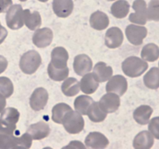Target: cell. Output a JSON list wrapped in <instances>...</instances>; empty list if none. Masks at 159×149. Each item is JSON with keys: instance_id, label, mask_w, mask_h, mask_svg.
<instances>
[{"instance_id": "obj_1", "label": "cell", "mask_w": 159, "mask_h": 149, "mask_svg": "<svg viewBox=\"0 0 159 149\" xmlns=\"http://www.w3.org/2000/svg\"><path fill=\"white\" fill-rule=\"evenodd\" d=\"M148 68V64L146 61L135 56L127 57L122 63L123 71L126 75L130 78L139 77L147 71Z\"/></svg>"}, {"instance_id": "obj_2", "label": "cell", "mask_w": 159, "mask_h": 149, "mask_svg": "<svg viewBox=\"0 0 159 149\" xmlns=\"http://www.w3.org/2000/svg\"><path fill=\"white\" fill-rule=\"evenodd\" d=\"M42 63L40 54L36 51H29L22 55L20 61V68L23 73L32 74L37 71Z\"/></svg>"}, {"instance_id": "obj_3", "label": "cell", "mask_w": 159, "mask_h": 149, "mask_svg": "<svg viewBox=\"0 0 159 149\" xmlns=\"http://www.w3.org/2000/svg\"><path fill=\"white\" fill-rule=\"evenodd\" d=\"M62 124L64 125L65 130L71 134H76L82 132L85 126V121L82 114L77 111L71 110L64 119Z\"/></svg>"}, {"instance_id": "obj_4", "label": "cell", "mask_w": 159, "mask_h": 149, "mask_svg": "<svg viewBox=\"0 0 159 149\" xmlns=\"http://www.w3.org/2000/svg\"><path fill=\"white\" fill-rule=\"evenodd\" d=\"M7 24L12 29H20L24 24L23 9L21 5H14L9 9L6 16Z\"/></svg>"}, {"instance_id": "obj_5", "label": "cell", "mask_w": 159, "mask_h": 149, "mask_svg": "<svg viewBox=\"0 0 159 149\" xmlns=\"http://www.w3.org/2000/svg\"><path fill=\"white\" fill-rule=\"evenodd\" d=\"M148 34L146 27L138 25H129L126 28V36L130 43L139 46L143 43V40Z\"/></svg>"}, {"instance_id": "obj_6", "label": "cell", "mask_w": 159, "mask_h": 149, "mask_svg": "<svg viewBox=\"0 0 159 149\" xmlns=\"http://www.w3.org/2000/svg\"><path fill=\"white\" fill-rule=\"evenodd\" d=\"M134 13H131L129 20L131 23L138 25H144L147 23V4L144 0H135L132 6Z\"/></svg>"}, {"instance_id": "obj_7", "label": "cell", "mask_w": 159, "mask_h": 149, "mask_svg": "<svg viewBox=\"0 0 159 149\" xmlns=\"http://www.w3.org/2000/svg\"><path fill=\"white\" fill-rule=\"evenodd\" d=\"M107 93H113L122 96L127 90V81L120 74L111 76L106 86Z\"/></svg>"}, {"instance_id": "obj_8", "label": "cell", "mask_w": 159, "mask_h": 149, "mask_svg": "<svg viewBox=\"0 0 159 149\" xmlns=\"http://www.w3.org/2000/svg\"><path fill=\"white\" fill-rule=\"evenodd\" d=\"M49 98L48 91L44 88H36L30 98V105L31 108L35 111H40L43 110L47 105Z\"/></svg>"}, {"instance_id": "obj_9", "label": "cell", "mask_w": 159, "mask_h": 149, "mask_svg": "<svg viewBox=\"0 0 159 149\" xmlns=\"http://www.w3.org/2000/svg\"><path fill=\"white\" fill-rule=\"evenodd\" d=\"M101 108L107 113H113L119 109L120 106V99L117 94L108 93L100 99L99 102Z\"/></svg>"}, {"instance_id": "obj_10", "label": "cell", "mask_w": 159, "mask_h": 149, "mask_svg": "<svg viewBox=\"0 0 159 149\" xmlns=\"http://www.w3.org/2000/svg\"><path fill=\"white\" fill-rule=\"evenodd\" d=\"M53 40V32L50 28L44 27L36 29L33 36V43L39 48L49 46Z\"/></svg>"}, {"instance_id": "obj_11", "label": "cell", "mask_w": 159, "mask_h": 149, "mask_svg": "<svg viewBox=\"0 0 159 149\" xmlns=\"http://www.w3.org/2000/svg\"><path fill=\"white\" fill-rule=\"evenodd\" d=\"M73 68L78 75L83 76L92 70L93 61L86 54H79L75 57Z\"/></svg>"}, {"instance_id": "obj_12", "label": "cell", "mask_w": 159, "mask_h": 149, "mask_svg": "<svg viewBox=\"0 0 159 149\" xmlns=\"http://www.w3.org/2000/svg\"><path fill=\"white\" fill-rule=\"evenodd\" d=\"M124 41V34L118 27H111L107 31L105 36V43L107 47L111 49L121 46Z\"/></svg>"}, {"instance_id": "obj_13", "label": "cell", "mask_w": 159, "mask_h": 149, "mask_svg": "<svg viewBox=\"0 0 159 149\" xmlns=\"http://www.w3.org/2000/svg\"><path fill=\"white\" fill-rule=\"evenodd\" d=\"M85 146L93 149H102L109 145V140L99 132H91L85 140Z\"/></svg>"}, {"instance_id": "obj_14", "label": "cell", "mask_w": 159, "mask_h": 149, "mask_svg": "<svg viewBox=\"0 0 159 149\" xmlns=\"http://www.w3.org/2000/svg\"><path fill=\"white\" fill-rule=\"evenodd\" d=\"M31 136L33 140H42L50 134L51 129L49 125L44 121H40L37 124H34L28 127L26 130Z\"/></svg>"}, {"instance_id": "obj_15", "label": "cell", "mask_w": 159, "mask_h": 149, "mask_svg": "<svg viewBox=\"0 0 159 149\" xmlns=\"http://www.w3.org/2000/svg\"><path fill=\"white\" fill-rule=\"evenodd\" d=\"M53 11L61 18L69 16L74 9L72 0H53Z\"/></svg>"}, {"instance_id": "obj_16", "label": "cell", "mask_w": 159, "mask_h": 149, "mask_svg": "<svg viewBox=\"0 0 159 149\" xmlns=\"http://www.w3.org/2000/svg\"><path fill=\"white\" fill-rule=\"evenodd\" d=\"M68 53L65 48L57 47L51 52V65L57 68H65L68 67Z\"/></svg>"}, {"instance_id": "obj_17", "label": "cell", "mask_w": 159, "mask_h": 149, "mask_svg": "<svg viewBox=\"0 0 159 149\" xmlns=\"http://www.w3.org/2000/svg\"><path fill=\"white\" fill-rule=\"evenodd\" d=\"M154 144V137L147 130L140 132L133 141V146L136 149H149Z\"/></svg>"}, {"instance_id": "obj_18", "label": "cell", "mask_w": 159, "mask_h": 149, "mask_svg": "<svg viewBox=\"0 0 159 149\" xmlns=\"http://www.w3.org/2000/svg\"><path fill=\"white\" fill-rule=\"evenodd\" d=\"M113 68L108 66L105 62H98L93 68V74L99 82L108 81L113 75Z\"/></svg>"}, {"instance_id": "obj_19", "label": "cell", "mask_w": 159, "mask_h": 149, "mask_svg": "<svg viewBox=\"0 0 159 149\" xmlns=\"http://www.w3.org/2000/svg\"><path fill=\"white\" fill-rule=\"evenodd\" d=\"M90 26L96 30H103L110 23V20L107 15L101 11L93 12L89 19Z\"/></svg>"}, {"instance_id": "obj_20", "label": "cell", "mask_w": 159, "mask_h": 149, "mask_svg": "<svg viewBox=\"0 0 159 149\" xmlns=\"http://www.w3.org/2000/svg\"><path fill=\"white\" fill-rule=\"evenodd\" d=\"M80 89L87 95L93 94L99 88V82L95 79L92 73H87L83 75L80 82Z\"/></svg>"}, {"instance_id": "obj_21", "label": "cell", "mask_w": 159, "mask_h": 149, "mask_svg": "<svg viewBox=\"0 0 159 149\" xmlns=\"http://www.w3.org/2000/svg\"><path fill=\"white\" fill-rule=\"evenodd\" d=\"M23 21L28 29L31 30H36L41 25V16L37 11L31 12L30 9H24Z\"/></svg>"}, {"instance_id": "obj_22", "label": "cell", "mask_w": 159, "mask_h": 149, "mask_svg": "<svg viewBox=\"0 0 159 149\" xmlns=\"http://www.w3.org/2000/svg\"><path fill=\"white\" fill-rule=\"evenodd\" d=\"M152 113H153V109L149 106H140L134 112V119L138 124L141 125H146L148 124Z\"/></svg>"}, {"instance_id": "obj_23", "label": "cell", "mask_w": 159, "mask_h": 149, "mask_svg": "<svg viewBox=\"0 0 159 149\" xmlns=\"http://www.w3.org/2000/svg\"><path fill=\"white\" fill-rule=\"evenodd\" d=\"M61 91L66 96H74L80 91V85L75 78H67L61 85Z\"/></svg>"}, {"instance_id": "obj_24", "label": "cell", "mask_w": 159, "mask_h": 149, "mask_svg": "<svg viewBox=\"0 0 159 149\" xmlns=\"http://www.w3.org/2000/svg\"><path fill=\"white\" fill-rule=\"evenodd\" d=\"M91 121L95 123L102 122L107 118V113H106L98 102H93V104L89 108L87 114Z\"/></svg>"}, {"instance_id": "obj_25", "label": "cell", "mask_w": 159, "mask_h": 149, "mask_svg": "<svg viewBox=\"0 0 159 149\" xmlns=\"http://www.w3.org/2000/svg\"><path fill=\"white\" fill-rule=\"evenodd\" d=\"M130 11V4L126 0H118L111 6L112 15L116 19H123L127 16Z\"/></svg>"}, {"instance_id": "obj_26", "label": "cell", "mask_w": 159, "mask_h": 149, "mask_svg": "<svg viewBox=\"0 0 159 149\" xmlns=\"http://www.w3.org/2000/svg\"><path fill=\"white\" fill-rule=\"evenodd\" d=\"M72 110L69 105L64 102L57 103L52 109V120L57 124H62L68 112Z\"/></svg>"}, {"instance_id": "obj_27", "label": "cell", "mask_w": 159, "mask_h": 149, "mask_svg": "<svg viewBox=\"0 0 159 149\" xmlns=\"http://www.w3.org/2000/svg\"><path fill=\"white\" fill-rule=\"evenodd\" d=\"M93 102H94V100L89 96L82 95V96H78L74 102L75 111H77L78 113L82 115H86L89 108L93 104Z\"/></svg>"}, {"instance_id": "obj_28", "label": "cell", "mask_w": 159, "mask_h": 149, "mask_svg": "<svg viewBox=\"0 0 159 149\" xmlns=\"http://www.w3.org/2000/svg\"><path fill=\"white\" fill-rule=\"evenodd\" d=\"M141 56L146 61H155L159 57V47L155 43H148L143 47Z\"/></svg>"}, {"instance_id": "obj_29", "label": "cell", "mask_w": 159, "mask_h": 149, "mask_svg": "<svg viewBox=\"0 0 159 149\" xmlns=\"http://www.w3.org/2000/svg\"><path fill=\"white\" fill-rule=\"evenodd\" d=\"M144 83L151 89L159 88V68L154 67L151 68L144 77Z\"/></svg>"}, {"instance_id": "obj_30", "label": "cell", "mask_w": 159, "mask_h": 149, "mask_svg": "<svg viewBox=\"0 0 159 149\" xmlns=\"http://www.w3.org/2000/svg\"><path fill=\"white\" fill-rule=\"evenodd\" d=\"M48 73L49 77L52 80L55 81V82H61L68 78V74H69V69L68 67L65 68H57L53 66L50 62L48 67Z\"/></svg>"}, {"instance_id": "obj_31", "label": "cell", "mask_w": 159, "mask_h": 149, "mask_svg": "<svg viewBox=\"0 0 159 149\" xmlns=\"http://www.w3.org/2000/svg\"><path fill=\"white\" fill-rule=\"evenodd\" d=\"M148 20L159 21V0H151L147 8Z\"/></svg>"}, {"instance_id": "obj_32", "label": "cell", "mask_w": 159, "mask_h": 149, "mask_svg": "<svg viewBox=\"0 0 159 149\" xmlns=\"http://www.w3.org/2000/svg\"><path fill=\"white\" fill-rule=\"evenodd\" d=\"M32 138L26 132L17 138V148H30L32 145Z\"/></svg>"}, {"instance_id": "obj_33", "label": "cell", "mask_w": 159, "mask_h": 149, "mask_svg": "<svg viewBox=\"0 0 159 149\" xmlns=\"http://www.w3.org/2000/svg\"><path fill=\"white\" fill-rule=\"evenodd\" d=\"M148 130L152 136L159 140V117H154L148 124Z\"/></svg>"}, {"instance_id": "obj_34", "label": "cell", "mask_w": 159, "mask_h": 149, "mask_svg": "<svg viewBox=\"0 0 159 149\" xmlns=\"http://www.w3.org/2000/svg\"><path fill=\"white\" fill-rule=\"evenodd\" d=\"M6 118H7L11 124H16L20 118V113L14 108H8L6 110Z\"/></svg>"}, {"instance_id": "obj_35", "label": "cell", "mask_w": 159, "mask_h": 149, "mask_svg": "<svg viewBox=\"0 0 159 149\" xmlns=\"http://www.w3.org/2000/svg\"><path fill=\"white\" fill-rule=\"evenodd\" d=\"M1 85H2V89L5 93L7 97H9V96L12 94V92H13V85L12 83L11 82V81L9 79H1Z\"/></svg>"}, {"instance_id": "obj_36", "label": "cell", "mask_w": 159, "mask_h": 149, "mask_svg": "<svg viewBox=\"0 0 159 149\" xmlns=\"http://www.w3.org/2000/svg\"><path fill=\"white\" fill-rule=\"evenodd\" d=\"M66 147L67 148H69V147H76V148L82 147V148H84V147H85V146H84L83 144L80 142V141H71L69 145L66 146Z\"/></svg>"}, {"instance_id": "obj_37", "label": "cell", "mask_w": 159, "mask_h": 149, "mask_svg": "<svg viewBox=\"0 0 159 149\" xmlns=\"http://www.w3.org/2000/svg\"><path fill=\"white\" fill-rule=\"evenodd\" d=\"M39 2H46L47 1H48V0H38Z\"/></svg>"}, {"instance_id": "obj_38", "label": "cell", "mask_w": 159, "mask_h": 149, "mask_svg": "<svg viewBox=\"0 0 159 149\" xmlns=\"http://www.w3.org/2000/svg\"><path fill=\"white\" fill-rule=\"evenodd\" d=\"M20 1H21V2H26V1H27V0H20Z\"/></svg>"}, {"instance_id": "obj_39", "label": "cell", "mask_w": 159, "mask_h": 149, "mask_svg": "<svg viewBox=\"0 0 159 149\" xmlns=\"http://www.w3.org/2000/svg\"><path fill=\"white\" fill-rule=\"evenodd\" d=\"M107 1H114V0H107Z\"/></svg>"}, {"instance_id": "obj_40", "label": "cell", "mask_w": 159, "mask_h": 149, "mask_svg": "<svg viewBox=\"0 0 159 149\" xmlns=\"http://www.w3.org/2000/svg\"><path fill=\"white\" fill-rule=\"evenodd\" d=\"M158 65H159V64H158Z\"/></svg>"}]
</instances>
